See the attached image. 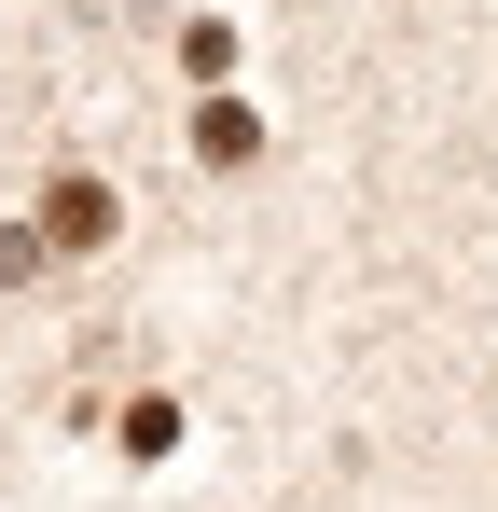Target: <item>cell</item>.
<instances>
[{
  "label": "cell",
  "mask_w": 498,
  "mask_h": 512,
  "mask_svg": "<svg viewBox=\"0 0 498 512\" xmlns=\"http://www.w3.org/2000/svg\"><path fill=\"white\" fill-rule=\"evenodd\" d=\"M42 236H56V250H97V236H111V194H97V180H56V194H42Z\"/></svg>",
  "instance_id": "obj_1"
}]
</instances>
